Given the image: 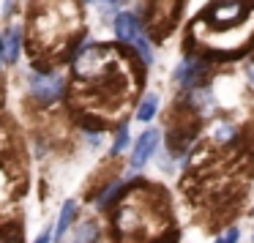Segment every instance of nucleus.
<instances>
[{"label": "nucleus", "mask_w": 254, "mask_h": 243, "mask_svg": "<svg viewBox=\"0 0 254 243\" xmlns=\"http://www.w3.org/2000/svg\"><path fill=\"white\" fill-rule=\"evenodd\" d=\"M252 139H254V126H252Z\"/></svg>", "instance_id": "22"}, {"label": "nucleus", "mask_w": 254, "mask_h": 243, "mask_svg": "<svg viewBox=\"0 0 254 243\" xmlns=\"http://www.w3.org/2000/svg\"><path fill=\"white\" fill-rule=\"evenodd\" d=\"M104 3H110V6H118V3H121V0H104Z\"/></svg>", "instance_id": "21"}, {"label": "nucleus", "mask_w": 254, "mask_h": 243, "mask_svg": "<svg viewBox=\"0 0 254 243\" xmlns=\"http://www.w3.org/2000/svg\"><path fill=\"white\" fill-rule=\"evenodd\" d=\"M156 110H159V96H145V101L139 104V110H137V121H142V123H148V121H153V115H156Z\"/></svg>", "instance_id": "14"}, {"label": "nucleus", "mask_w": 254, "mask_h": 243, "mask_svg": "<svg viewBox=\"0 0 254 243\" xmlns=\"http://www.w3.org/2000/svg\"><path fill=\"white\" fill-rule=\"evenodd\" d=\"M63 90H66V79L61 74H36L33 82H30V93L41 104H50V101L61 99Z\"/></svg>", "instance_id": "7"}, {"label": "nucleus", "mask_w": 254, "mask_h": 243, "mask_svg": "<svg viewBox=\"0 0 254 243\" xmlns=\"http://www.w3.org/2000/svg\"><path fill=\"white\" fill-rule=\"evenodd\" d=\"M79 30V8L74 0H39L28 19L33 50H58L68 44Z\"/></svg>", "instance_id": "2"}, {"label": "nucleus", "mask_w": 254, "mask_h": 243, "mask_svg": "<svg viewBox=\"0 0 254 243\" xmlns=\"http://www.w3.org/2000/svg\"><path fill=\"white\" fill-rule=\"evenodd\" d=\"M238 238H241V232H238V230H227L216 243H238Z\"/></svg>", "instance_id": "18"}, {"label": "nucleus", "mask_w": 254, "mask_h": 243, "mask_svg": "<svg viewBox=\"0 0 254 243\" xmlns=\"http://www.w3.org/2000/svg\"><path fill=\"white\" fill-rule=\"evenodd\" d=\"M197 126H199L197 115H191V112H189V115H178L175 121H172V128H170V150L172 153H183V150L197 139Z\"/></svg>", "instance_id": "6"}, {"label": "nucleus", "mask_w": 254, "mask_h": 243, "mask_svg": "<svg viewBox=\"0 0 254 243\" xmlns=\"http://www.w3.org/2000/svg\"><path fill=\"white\" fill-rule=\"evenodd\" d=\"M210 137L216 139V142H230V139H235V126L232 123H216L213 131H210Z\"/></svg>", "instance_id": "16"}, {"label": "nucleus", "mask_w": 254, "mask_h": 243, "mask_svg": "<svg viewBox=\"0 0 254 243\" xmlns=\"http://www.w3.org/2000/svg\"><path fill=\"white\" fill-rule=\"evenodd\" d=\"M52 235H55V230H50V227H44V232H41V235L36 238L33 243H50V241H52Z\"/></svg>", "instance_id": "19"}, {"label": "nucleus", "mask_w": 254, "mask_h": 243, "mask_svg": "<svg viewBox=\"0 0 254 243\" xmlns=\"http://www.w3.org/2000/svg\"><path fill=\"white\" fill-rule=\"evenodd\" d=\"M126 145H128V131H126V126H121L118 128V137H115V145H112V156H118Z\"/></svg>", "instance_id": "17"}, {"label": "nucleus", "mask_w": 254, "mask_h": 243, "mask_svg": "<svg viewBox=\"0 0 254 243\" xmlns=\"http://www.w3.org/2000/svg\"><path fill=\"white\" fill-rule=\"evenodd\" d=\"M202 71H205V66H202V61H197V58H186V61L178 66V71H175V79L181 85H194L199 77H202Z\"/></svg>", "instance_id": "11"}, {"label": "nucleus", "mask_w": 254, "mask_h": 243, "mask_svg": "<svg viewBox=\"0 0 254 243\" xmlns=\"http://www.w3.org/2000/svg\"><path fill=\"white\" fill-rule=\"evenodd\" d=\"M156 145H159V131L156 128H148V131H142V137L134 142V150H131V164L134 167H142L145 161L153 156Z\"/></svg>", "instance_id": "9"}, {"label": "nucleus", "mask_w": 254, "mask_h": 243, "mask_svg": "<svg viewBox=\"0 0 254 243\" xmlns=\"http://www.w3.org/2000/svg\"><path fill=\"white\" fill-rule=\"evenodd\" d=\"M246 77H249V82H252V88H254V61L246 66Z\"/></svg>", "instance_id": "20"}, {"label": "nucleus", "mask_w": 254, "mask_h": 243, "mask_svg": "<svg viewBox=\"0 0 254 243\" xmlns=\"http://www.w3.org/2000/svg\"><path fill=\"white\" fill-rule=\"evenodd\" d=\"M252 243H254V241H252Z\"/></svg>", "instance_id": "23"}, {"label": "nucleus", "mask_w": 254, "mask_h": 243, "mask_svg": "<svg viewBox=\"0 0 254 243\" xmlns=\"http://www.w3.org/2000/svg\"><path fill=\"white\" fill-rule=\"evenodd\" d=\"M178 17V0H150V28L167 33Z\"/></svg>", "instance_id": "8"}, {"label": "nucleus", "mask_w": 254, "mask_h": 243, "mask_svg": "<svg viewBox=\"0 0 254 243\" xmlns=\"http://www.w3.org/2000/svg\"><path fill=\"white\" fill-rule=\"evenodd\" d=\"M121 191H123V183L121 181H112L110 186H104V191L96 197V205H99V208H110V202H115V197Z\"/></svg>", "instance_id": "15"}, {"label": "nucleus", "mask_w": 254, "mask_h": 243, "mask_svg": "<svg viewBox=\"0 0 254 243\" xmlns=\"http://www.w3.org/2000/svg\"><path fill=\"white\" fill-rule=\"evenodd\" d=\"M22 52V33L19 28H6L3 30V61L14 63Z\"/></svg>", "instance_id": "10"}, {"label": "nucleus", "mask_w": 254, "mask_h": 243, "mask_svg": "<svg viewBox=\"0 0 254 243\" xmlns=\"http://www.w3.org/2000/svg\"><path fill=\"white\" fill-rule=\"evenodd\" d=\"M191 36L197 47L208 55H238L254 41V11L243 25H232V28H213L208 19L194 22Z\"/></svg>", "instance_id": "3"}, {"label": "nucleus", "mask_w": 254, "mask_h": 243, "mask_svg": "<svg viewBox=\"0 0 254 243\" xmlns=\"http://www.w3.org/2000/svg\"><path fill=\"white\" fill-rule=\"evenodd\" d=\"M115 33H118V39H121V41H126L128 47H134L145 61L153 58V55H150V44H148V39H145V30H142V25H139L137 14H131V11L118 14V17H115Z\"/></svg>", "instance_id": "4"}, {"label": "nucleus", "mask_w": 254, "mask_h": 243, "mask_svg": "<svg viewBox=\"0 0 254 243\" xmlns=\"http://www.w3.org/2000/svg\"><path fill=\"white\" fill-rule=\"evenodd\" d=\"M118 243H145L156 238L167 227V210L164 199H159L156 188L137 186L131 194L118 202L115 216H112Z\"/></svg>", "instance_id": "1"}, {"label": "nucleus", "mask_w": 254, "mask_h": 243, "mask_svg": "<svg viewBox=\"0 0 254 243\" xmlns=\"http://www.w3.org/2000/svg\"><path fill=\"white\" fill-rule=\"evenodd\" d=\"M246 6H243L241 0H224V3H216V6H210V11L205 14V19H208L213 28H232V25H238L241 19H249Z\"/></svg>", "instance_id": "5"}, {"label": "nucleus", "mask_w": 254, "mask_h": 243, "mask_svg": "<svg viewBox=\"0 0 254 243\" xmlns=\"http://www.w3.org/2000/svg\"><path fill=\"white\" fill-rule=\"evenodd\" d=\"M74 216H77V202L74 199H68L66 205H63V210H61V216H58V227H55V238H63L66 235V230L71 227V221H74Z\"/></svg>", "instance_id": "13"}, {"label": "nucleus", "mask_w": 254, "mask_h": 243, "mask_svg": "<svg viewBox=\"0 0 254 243\" xmlns=\"http://www.w3.org/2000/svg\"><path fill=\"white\" fill-rule=\"evenodd\" d=\"M101 241V230L96 221H82L74 232V241L71 243H99Z\"/></svg>", "instance_id": "12"}]
</instances>
